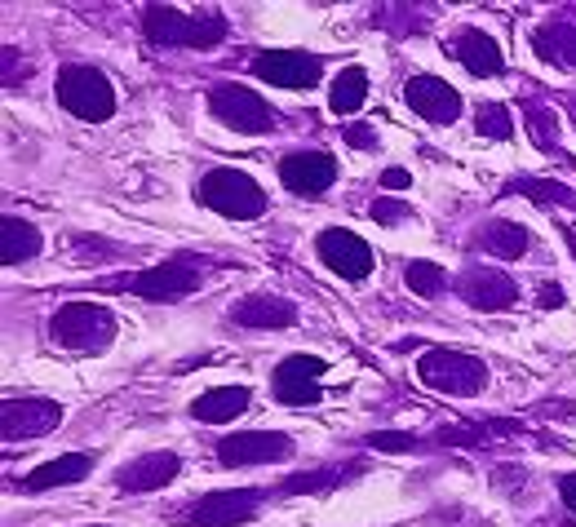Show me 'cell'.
<instances>
[{"label":"cell","instance_id":"9","mask_svg":"<svg viewBox=\"0 0 576 527\" xmlns=\"http://www.w3.org/2000/svg\"><path fill=\"white\" fill-rule=\"evenodd\" d=\"M328 372V364L320 355H288L271 377V390L275 399L288 403V408H306V403H320L324 399V386L320 377Z\"/></svg>","mask_w":576,"mask_h":527},{"label":"cell","instance_id":"14","mask_svg":"<svg viewBox=\"0 0 576 527\" xmlns=\"http://www.w3.org/2000/svg\"><path fill=\"white\" fill-rule=\"evenodd\" d=\"M280 182L293 195H320L337 182V160L324 151H297L280 160Z\"/></svg>","mask_w":576,"mask_h":527},{"label":"cell","instance_id":"15","mask_svg":"<svg viewBox=\"0 0 576 527\" xmlns=\"http://www.w3.org/2000/svg\"><path fill=\"white\" fill-rule=\"evenodd\" d=\"M404 102L430 124H452L461 116V93L439 76H413L404 85Z\"/></svg>","mask_w":576,"mask_h":527},{"label":"cell","instance_id":"38","mask_svg":"<svg viewBox=\"0 0 576 527\" xmlns=\"http://www.w3.org/2000/svg\"><path fill=\"white\" fill-rule=\"evenodd\" d=\"M572 120H576V98H572Z\"/></svg>","mask_w":576,"mask_h":527},{"label":"cell","instance_id":"34","mask_svg":"<svg viewBox=\"0 0 576 527\" xmlns=\"http://www.w3.org/2000/svg\"><path fill=\"white\" fill-rule=\"evenodd\" d=\"M27 76V67H23V54H14V49H5V89H14L18 80Z\"/></svg>","mask_w":576,"mask_h":527},{"label":"cell","instance_id":"37","mask_svg":"<svg viewBox=\"0 0 576 527\" xmlns=\"http://www.w3.org/2000/svg\"><path fill=\"white\" fill-rule=\"evenodd\" d=\"M541 306H550V310L563 306V288H559V284H545V288H541Z\"/></svg>","mask_w":576,"mask_h":527},{"label":"cell","instance_id":"29","mask_svg":"<svg viewBox=\"0 0 576 527\" xmlns=\"http://www.w3.org/2000/svg\"><path fill=\"white\" fill-rule=\"evenodd\" d=\"M404 284L413 288L417 297H439L448 288V275L439 271L435 262H408L404 266Z\"/></svg>","mask_w":576,"mask_h":527},{"label":"cell","instance_id":"23","mask_svg":"<svg viewBox=\"0 0 576 527\" xmlns=\"http://www.w3.org/2000/svg\"><path fill=\"white\" fill-rule=\"evenodd\" d=\"M244 408H249V386H218L191 403V417L218 426V421H235Z\"/></svg>","mask_w":576,"mask_h":527},{"label":"cell","instance_id":"11","mask_svg":"<svg viewBox=\"0 0 576 527\" xmlns=\"http://www.w3.org/2000/svg\"><path fill=\"white\" fill-rule=\"evenodd\" d=\"M262 505L257 488H231V492H209L191 505V523L195 527H240L249 523Z\"/></svg>","mask_w":576,"mask_h":527},{"label":"cell","instance_id":"16","mask_svg":"<svg viewBox=\"0 0 576 527\" xmlns=\"http://www.w3.org/2000/svg\"><path fill=\"white\" fill-rule=\"evenodd\" d=\"M182 461L173 452H147V457H133L125 470H116V492L142 496V492H160L178 479Z\"/></svg>","mask_w":576,"mask_h":527},{"label":"cell","instance_id":"6","mask_svg":"<svg viewBox=\"0 0 576 527\" xmlns=\"http://www.w3.org/2000/svg\"><path fill=\"white\" fill-rule=\"evenodd\" d=\"M204 279H200V262H191V257H169V262L151 266V271H138L125 279L129 293L147 297V302H178V297L195 293Z\"/></svg>","mask_w":576,"mask_h":527},{"label":"cell","instance_id":"35","mask_svg":"<svg viewBox=\"0 0 576 527\" xmlns=\"http://www.w3.org/2000/svg\"><path fill=\"white\" fill-rule=\"evenodd\" d=\"M408 182H413V173L399 169V164H395V169H386V173H382V186H390V191H404Z\"/></svg>","mask_w":576,"mask_h":527},{"label":"cell","instance_id":"4","mask_svg":"<svg viewBox=\"0 0 576 527\" xmlns=\"http://www.w3.org/2000/svg\"><path fill=\"white\" fill-rule=\"evenodd\" d=\"M417 377H421V386L439 390V395H452V399H470L488 386L483 359L466 355V350H426V355L417 359Z\"/></svg>","mask_w":576,"mask_h":527},{"label":"cell","instance_id":"20","mask_svg":"<svg viewBox=\"0 0 576 527\" xmlns=\"http://www.w3.org/2000/svg\"><path fill=\"white\" fill-rule=\"evenodd\" d=\"M452 54H457V62L470 76H497V71L506 67V62H501V45L488 31H461V36L452 40Z\"/></svg>","mask_w":576,"mask_h":527},{"label":"cell","instance_id":"10","mask_svg":"<svg viewBox=\"0 0 576 527\" xmlns=\"http://www.w3.org/2000/svg\"><path fill=\"white\" fill-rule=\"evenodd\" d=\"M315 248H320V262L328 271H337L342 279H355V284L373 275V266H377L368 240H359V235L346 231V226H328V231H320Z\"/></svg>","mask_w":576,"mask_h":527},{"label":"cell","instance_id":"30","mask_svg":"<svg viewBox=\"0 0 576 527\" xmlns=\"http://www.w3.org/2000/svg\"><path fill=\"white\" fill-rule=\"evenodd\" d=\"M528 124H532V138H537V147L559 155V124H554V111L541 107V102H528Z\"/></svg>","mask_w":576,"mask_h":527},{"label":"cell","instance_id":"22","mask_svg":"<svg viewBox=\"0 0 576 527\" xmlns=\"http://www.w3.org/2000/svg\"><path fill=\"white\" fill-rule=\"evenodd\" d=\"M528 240H532V235L523 231L519 222H506V217L488 222V226H483V231L475 235V244L483 248V253L501 257V262H519V257L528 253Z\"/></svg>","mask_w":576,"mask_h":527},{"label":"cell","instance_id":"17","mask_svg":"<svg viewBox=\"0 0 576 527\" xmlns=\"http://www.w3.org/2000/svg\"><path fill=\"white\" fill-rule=\"evenodd\" d=\"M461 297H466L475 310H506L519 302V288H514L510 275L501 271H488V266H470L466 275H461Z\"/></svg>","mask_w":576,"mask_h":527},{"label":"cell","instance_id":"2","mask_svg":"<svg viewBox=\"0 0 576 527\" xmlns=\"http://www.w3.org/2000/svg\"><path fill=\"white\" fill-rule=\"evenodd\" d=\"M49 333H54L58 346L80 350V355H98V350H107L116 341V315L98 302H67L54 310Z\"/></svg>","mask_w":576,"mask_h":527},{"label":"cell","instance_id":"13","mask_svg":"<svg viewBox=\"0 0 576 527\" xmlns=\"http://www.w3.org/2000/svg\"><path fill=\"white\" fill-rule=\"evenodd\" d=\"M293 439L280 430H240V434H226L218 443V461L222 465H266V461H280L288 457Z\"/></svg>","mask_w":576,"mask_h":527},{"label":"cell","instance_id":"21","mask_svg":"<svg viewBox=\"0 0 576 527\" xmlns=\"http://www.w3.org/2000/svg\"><path fill=\"white\" fill-rule=\"evenodd\" d=\"M0 262L5 266H23V262H32V257L40 253V231L32 222H23V217H14V213H5L0 217Z\"/></svg>","mask_w":576,"mask_h":527},{"label":"cell","instance_id":"24","mask_svg":"<svg viewBox=\"0 0 576 527\" xmlns=\"http://www.w3.org/2000/svg\"><path fill=\"white\" fill-rule=\"evenodd\" d=\"M368 102V71L364 67H342L333 76V89H328V107L333 116H351Z\"/></svg>","mask_w":576,"mask_h":527},{"label":"cell","instance_id":"26","mask_svg":"<svg viewBox=\"0 0 576 527\" xmlns=\"http://www.w3.org/2000/svg\"><path fill=\"white\" fill-rule=\"evenodd\" d=\"M537 54L545 62H554V67H563V71H576V27L568 23H550V27H541L537 31Z\"/></svg>","mask_w":576,"mask_h":527},{"label":"cell","instance_id":"28","mask_svg":"<svg viewBox=\"0 0 576 527\" xmlns=\"http://www.w3.org/2000/svg\"><path fill=\"white\" fill-rule=\"evenodd\" d=\"M475 129H479V138H488V142L510 138V133H514L510 107H506V102H483V107L475 111Z\"/></svg>","mask_w":576,"mask_h":527},{"label":"cell","instance_id":"8","mask_svg":"<svg viewBox=\"0 0 576 527\" xmlns=\"http://www.w3.org/2000/svg\"><path fill=\"white\" fill-rule=\"evenodd\" d=\"M249 71L280 89H311L324 80V62L315 54H302V49H262V54H253Z\"/></svg>","mask_w":576,"mask_h":527},{"label":"cell","instance_id":"3","mask_svg":"<svg viewBox=\"0 0 576 527\" xmlns=\"http://www.w3.org/2000/svg\"><path fill=\"white\" fill-rule=\"evenodd\" d=\"M200 204L231 222H253L266 213V191L240 169H209L200 178Z\"/></svg>","mask_w":576,"mask_h":527},{"label":"cell","instance_id":"19","mask_svg":"<svg viewBox=\"0 0 576 527\" xmlns=\"http://www.w3.org/2000/svg\"><path fill=\"white\" fill-rule=\"evenodd\" d=\"M231 319L240 328H293L297 306L284 302V297H271V293H253V297H244V302H235Z\"/></svg>","mask_w":576,"mask_h":527},{"label":"cell","instance_id":"18","mask_svg":"<svg viewBox=\"0 0 576 527\" xmlns=\"http://www.w3.org/2000/svg\"><path fill=\"white\" fill-rule=\"evenodd\" d=\"M94 465H98L94 452H67V457L36 465L23 479V492H49V488H63V483H80L85 474H94Z\"/></svg>","mask_w":576,"mask_h":527},{"label":"cell","instance_id":"32","mask_svg":"<svg viewBox=\"0 0 576 527\" xmlns=\"http://www.w3.org/2000/svg\"><path fill=\"white\" fill-rule=\"evenodd\" d=\"M368 213H373L382 226H395V222H404V217H408V204H399V200H373V204H368Z\"/></svg>","mask_w":576,"mask_h":527},{"label":"cell","instance_id":"27","mask_svg":"<svg viewBox=\"0 0 576 527\" xmlns=\"http://www.w3.org/2000/svg\"><path fill=\"white\" fill-rule=\"evenodd\" d=\"M506 191L528 195V200H537V204H576V191H568L563 182H550V178H514Z\"/></svg>","mask_w":576,"mask_h":527},{"label":"cell","instance_id":"31","mask_svg":"<svg viewBox=\"0 0 576 527\" xmlns=\"http://www.w3.org/2000/svg\"><path fill=\"white\" fill-rule=\"evenodd\" d=\"M364 443L373 452H417L421 448V439H413V434H404V430H373Z\"/></svg>","mask_w":576,"mask_h":527},{"label":"cell","instance_id":"25","mask_svg":"<svg viewBox=\"0 0 576 527\" xmlns=\"http://www.w3.org/2000/svg\"><path fill=\"white\" fill-rule=\"evenodd\" d=\"M359 470L364 465H346V470H333V465H324V470H306V474H288V479L280 483V496H297V492H333L342 488V483L359 479Z\"/></svg>","mask_w":576,"mask_h":527},{"label":"cell","instance_id":"36","mask_svg":"<svg viewBox=\"0 0 576 527\" xmlns=\"http://www.w3.org/2000/svg\"><path fill=\"white\" fill-rule=\"evenodd\" d=\"M559 496H563V505L576 514V474H563L559 479Z\"/></svg>","mask_w":576,"mask_h":527},{"label":"cell","instance_id":"33","mask_svg":"<svg viewBox=\"0 0 576 527\" xmlns=\"http://www.w3.org/2000/svg\"><path fill=\"white\" fill-rule=\"evenodd\" d=\"M346 142H351L355 151H373V147H377L373 124H351V129H346Z\"/></svg>","mask_w":576,"mask_h":527},{"label":"cell","instance_id":"1","mask_svg":"<svg viewBox=\"0 0 576 527\" xmlns=\"http://www.w3.org/2000/svg\"><path fill=\"white\" fill-rule=\"evenodd\" d=\"M142 27L156 45H178V49H209L226 36V18L213 14V9H200V14H187V9L173 5H151L142 14Z\"/></svg>","mask_w":576,"mask_h":527},{"label":"cell","instance_id":"7","mask_svg":"<svg viewBox=\"0 0 576 527\" xmlns=\"http://www.w3.org/2000/svg\"><path fill=\"white\" fill-rule=\"evenodd\" d=\"M209 107H213V116L235 133H271L275 129L271 107H266L262 93H253L249 85H218L209 93Z\"/></svg>","mask_w":576,"mask_h":527},{"label":"cell","instance_id":"5","mask_svg":"<svg viewBox=\"0 0 576 527\" xmlns=\"http://www.w3.org/2000/svg\"><path fill=\"white\" fill-rule=\"evenodd\" d=\"M58 102L76 120H89V124H102L116 116V89H111V80L98 67H80V62L58 71Z\"/></svg>","mask_w":576,"mask_h":527},{"label":"cell","instance_id":"12","mask_svg":"<svg viewBox=\"0 0 576 527\" xmlns=\"http://www.w3.org/2000/svg\"><path fill=\"white\" fill-rule=\"evenodd\" d=\"M58 421H63V408L54 399H5V408H0V434L9 443L40 439V434L58 430Z\"/></svg>","mask_w":576,"mask_h":527}]
</instances>
